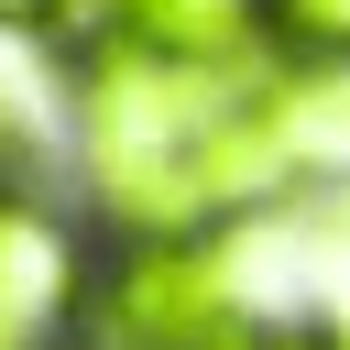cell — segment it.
I'll list each match as a JSON object with an SVG mask.
<instances>
[{"instance_id": "cell-1", "label": "cell", "mask_w": 350, "mask_h": 350, "mask_svg": "<svg viewBox=\"0 0 350 350\" xmlns=\"http://www.w3.org/2000/svg\"><path fill=\"white\" fill-rule=\"evenodd\" d=\"M109 350H241V306H230L219 262L186 241L131 252L109 284Z\"/></svg>"}, {"instance_id": "cell-2", "label": "cell", "mask_w": 350, "mask_h": 350, "mask_svg": "<svg viewBox=\"0 0 350 350\" xmlns=\"http://www.w3.org/2000/svg\"><path fill=\"white\" fill-rule=\"evenodd\" d=\"M66 306H77V241L33 197H0V350H33Z\"/></svg>"}, {"instance_id": "cell-3", "label": "cell", "mask_w": 350, "mask_h": 350, "mask_svg": "<svg viewBox=\"0 0 350 350\" xmlns=\"http://www.w3.org/2000/svg\"><path fill=\"white\" fill-rule=\"evenodd\" d=\"M273 33V0H109V44L175 55V66H252Z\"/></svg>"}, {"instance_id": "cell-4", "label": "cell", "mask_w": 350, "mask_h": 350, "mask_svg": "<svg viewBox=\"0 0 350 350\" xmlns=\"http://www.w3.org/2000/svg\"><path fill=\"white\" fill-rule=\"evenodd\" d=\"M273 131H284V164H350V66H317L306 88H273Z\"/></svg>"}, {"instance_id": "cell-5", "label": "cell", "mask_w": 350, "mask_h": 350, "mask_svg": "<svg viewBox=\"0 0 350 350\" xmlns=\"http://www.w3.org/2000/svg\"><path fill=\"white\" fill-rule=\"evenodd\" d=\"M273 33L295 55H350V0H273Z\"/></svg>"}, {"instance_id": "cell-6", "label": "cell", "mask_w": 350, "mask_h": 350, "mask_svg": "<svg viewBox=\"0 0 350 350\" xmlns=\"http://www.w3.org/2000/svg\"><path fill=\"white\" fill-rule=\"evenodd\" d=\"M262 350H328V339H317V328H284V339H262Z\"/></svg>"}, {"instance_id": "cell-7", "label": "cell", "mask_w": 350, "mask_h": 350, "mask_svg": "<svg viewBox=\"0 0 350 350\" xmlns=\"http://www.w3.org/2000/svg\"><path fill=\"white\" fill-rule=\"evenodd\" d=\"M33 11H55V0H0V22H33Z\"/></svg>"}, {"instance_id": "cell-8", "label": "cell", "mask_w": 350, "mask_h": 350, "mask_svg": "<svg viewBox=\"0 0 350 350\" xmlns=\"http://www.w3.org/2000/svg\"><path fill=\"white\" fill-rule=\"evenodd\" d=\"M0 153H11V109H0Z\"/></svg>"}]
</instances>
